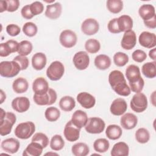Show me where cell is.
<instances>
[{
  "instance_id": "31",
  "label": "cell",
  "mask_w": 156,
  "mask_h": 156,
  "mask_svg": "<svg viewBox=\"0 0 156 156\" xmlns=\"http://www.w3.org/2000/svg\"><path fill=\"white\" fill-rule=\"evenodd\" d=\"M122 130L121 127L116 124H111L107 126L105 130V135L108 138L112 140L119 139L122 135Z\"/></svg>"
},
{
  "instance_id": "43",
  "label": "cell",
  "mask_w": 156,
  "mask_h": 156,
  "mask_svg": "<svg viewBox=\"0 0 156 156\" xmlns=\"http://www.w3.org/2000/svg\"><path fill=\"white\" fill-rule=\"evenodd\" d=\"M113 62L118 66H124L129 62V56L124 52H118L113 56Z\"/></svg>"
},
{
  "instance_id": "45",
  "label": "cell",
  "mask_w": 156,
  "mask_h": 156,
  "mask_svg": "<svg viewBox=\"0 0 156 156\" xmlns=\"http://www.w3.org/2000/svg\"><path fill=\"white\" fill-rule=\"evenodd\" d=\"M32 141L39 143L43 148L46 147L49 144V138L46 135L41 132H38L32 136Z\"/></svg>"
},
{
  "instance_id": "20",
  "label": "cell",
  "mask_w": 156,
  "mask_h": 156,
  "mask_svg": "<svg viewBox=\"0 0 156 156\" xmlns=\"http://www.w3.org/2000/svg\"><path fill=\"white\" fill-rule=\"evenodd\" d=\"M138 122L137 117L133 113H127L122 116L120 119L121 126L127 130H130L135 127Z\"/></svg>"
},
{
  "instance_id": "41",
  "label": "cell",
  "mask_w": 156,
  "mask_h": 156,
  "mask_svg": "<svg viewBox=\"0 0 156 156\" xmlns=\"http://www.w3.org/2000/svg\"><path fill=\"white\" fill-rule=\"evenodd\" d=\"M136 140L141 144L146 143L150 138V134L149 131L145 128H140L135 132Z\"/></svg>"
},
{
  "instance_id": "38",
  "label": "cell",
  "mask_w": 156,
  "mask_h": 156,
  "mask_svg": "<svg viewBox=\"0 0 156 156\" xmlns=\"http://www.w3.org/2000/svg\"><path fill=\"white\" fill-rule=\"evenodd\" d=\"M85 48L88 52L94 54L99 51L101 44L98 40L94 38H90L86 41L85 43Z\"/></svg>"
},
{
  "instance_id": "47",
  "label": "cell",
  "mask_w": 156,
  "mask_h": 156,
  "mask_svg": "<svg viewBox=\"0 0 156 156\" xmlns=\"http://www.w3.org/2000/svg\"><path fill=\"white\" fill-rule=\"evenodd\" d=\"M144 85V81L142 78V77L139 80H138L137 81L133 83H129L130 90L136 93H140L143 90Z\"/></svg>"
},
{
  "instance_id": "10",
  "label": "cell",
  "mask_w": 156,
  "mask_h": 156,
  "mask_svg": "<svg viewBox=\"0 0 156 156\" xmlns=\"http://www.w3.org/2000/svg\"><path fill=\"white\" fill-rule=\"evenodd\" d=\"M75 67L79 70H84L89 65L90 57L85 51H79L76 52L73 58Z\"/></svg>"
},
{
  "instance_id": "4",
  "label": "cell",
  "mask_w": 156,
  "mask_h": 156,
  "mask_svg": "<svg viewBox=\"0 0 156 156\" xmlns=\"http://www.w3.org/2000/svg\"><path fill=\"white\" fill-rule=\"evenodd\" d=\"M35 130V126L33 122L27 121L20 123L15 128L14 133L16 137L22 140L29 138Z\"/></svg>"
},
{
  "instance_id": "35",
  "label": "cell",
  "mask_w": 156,
  "mask_h": 156,
  "mask_svg": "<svg viewBox=\"0 0 156 156\" xmlns=\"http://www.w3.org/2000/svg\"><path fill=\"white\" fill-rule=\"evenodd\" d=\"M155 63V61H154L152 62H147L142 66L141 71L145 77L152 79L156 76Z\"/></svg>"
},
{
  "instance_id": "46",
  "label": "cell",
  "mask_w": 156,
  "mask_h": 156,
  "mask_svg": "<svg viewBox=\"0 0 156 156\" xmlns=\"http://www.w3.org/2000/svg\"><path fill=\"white\" fill-rule=\"evenodd\" d=\"M30 9L34 16L41 14L44 10L43 4L40 1H35L30 4Z\"/></svg>"
},
{
  "instance_id": "17",
  "label": "cell",
  "mask_w": 156,
  "mask_h": 156,
  "mask_svg": "<svg viewBox=\"0 0 156 156\" xmlns=\"http://www.w3.org/2000/svg\"><path fill=\"white\" fill-rule=\"evenodd\" d=\"M127 109V104L126 101L122 98L115 99L110 105V112L115 116H120L124 114Z\"/></svg>"
},
{
  "instance_id": "48",
  "label": "cell",
  "mask_w": 156,
  "mask_h": 156,
  "mask_svg": "<svg viewBox=\"0 0 156 156\" xmlns=\"http://www.w3.org/2000/svg\"><path fill=\"white\" fill-rule=\"evenodd\" d=\"M13 61L16 62L19 66H20L21 70L26 69L29 66V60L28 58L26 56L23 55H17L13 59Z\"/></svg>"
},
{
  "instance_id": "3",
  "label": "cell",
  "mask_w": 156,
  "mask_h": 156,
  "mask_svg": "<svg viewBox=\"0 0 156 156\" xmlns=\"http://www.w3.org/2000/svg\"><path fill=\"white\" fill-rule=\"evenodd\" d=\"M21 71L20 66L15 61H3L0 63V75L2 77L12 78Z\"/></svg>"
},
{
  "instance_id": "29",
  "label": "cell",
  "mask_w": 156,
  "mask_h": 156,
  "mask_svg": "<svg viewBox=\"0 0 156 156\" xmlns=\"http://www.w3.org/2000/svg\"><path fill=\"white\" fill-rule=\"evenodd\" d=\"M129 154L128 145L124 142H118L115 144L111 151L112 156H127Z\"/></svg>"
},
{
  "instance_id": "21",
  "label": "cell",
  "mask_w": 156,
  "mask_h": 156,
  "mask_svg": "<svg viewBox=\"0 0 156 156\" xmlns=\"http://www.w3.org/2000/svg\"><path fill=\"white\" fill-rule=\"evenodd\" d=\"M49 85L47 80L42 77H38L34 80L32 83V90L35 94H43L49 90Z\"/></svg>"
},
{
  "instance_id": "26",
  "label": "cell",
  "mask_w": 156,
  "mask_h": 156,
  "mask_svg": "<svg viewBox=\"0 0 156 156\" xmlns=\"http://www.w3.org/2000/svg\"><path fill=\"white\" fill-rule=\"evenodd\" d=\"M46 57L43 52H37L35 54L32 58V67L37 71L43 69L46 65Z\"/></svg>"
},
{
  "instance_id": "27",
  "label": "cell",
  "mask_w": 156,
  "mask_h": 156,
  "mask_svg": "<svg viewBox=\"0 0 156 156\" xmlns=\"http://www.w3.org/2000/svg\"><path fill=\"white\" fill-rule=\"evenodd\" d=\"M117 23L121 32L130 30L133 27V20L130 16L127 15H123L118 18Z\"/></svg>"
},
{
  "instance_id": "53",
  "label": "cell",
  "mask_w": 156,
  "mask_h": 156,
  "mask_svg": "<svg viewBox=\"0 0 156 156\" xmlns=\"http://www.w3.org/2000/svg\"><path fill=\"white\" fill-rule=\"evenodd\" d=\"M21 14L23 18L27 20H30L34 17V15L32 13L30 9V5H26L24 6L21 10Z\"/></svg>"
},
{
  "instance_id": "28",
  "label": "cell",
  "mask_w": 156,
  "mask_h": 156,
  "mask_svg": "<svg viewBox=\"0 0 156 156\" xmlns=\"http://www.w3.org/2000/svg\"><path fill=\"white\" fill-rule=\"evenodd\" d=\"M43 147L38 143L32 141L23 151V156H39L42 154Z\"/></svg>"
},
{
  "instance_id": "11",
  "label": "cell",
  "mask_w": 156,
  "mask_h": 156,
  "mask_svg": "<svg viewBox=\"0 0 156 156\" xmlns=\"http://www.w3.org/2000/svg\"><path fill=\"white\" fill-rule=\"evenodd\" d=\"M80 129L73 124L71 121H69L65 125L63 133L65 138L70 142L77 141L79 138Z\"/></svg>"
},
{
  "instance_id": "32",
  "label": "cell",
  "mask_w": 156,
  "mask_h": 156,
  "mask_svg": "<svg viewBox=\"0 0 156 156\" xmlns=\"http://www.w3.org/2000/svg\"><path fill=\"white\" fill-rule=\"evenodd\" d=\"M29 87V83L27 80L23 77H18L15 79L12 84V88L13 91L18 93L21 94L26 92Z\"/></svg>"
},
{
  "instance_id": "8",
  "label": "cell",
  "mask_w": 156,
  "mask_h": 156,
  "mask_svg": "<svg viewBox=\"0 0 156 156\" xmlns=\"http://www.w3.org/2000/svg\"><path fill=\"white\" fill-rule=\"evenodd\" d=\"M105 127V122L101 118L92 117L88 119V121L85 126V129L88 133L98 134L104 131Z\"/></svg>"
},
{
  "instance_id": "7",
  "label": "cell",
  "mask_w": 156,
  "mask_h": 156,
  "mask_svg": "<svg viewBox=\"0 0 156 156\" xmlns=\"http://www.w3.org/2000/svg\"><path fill=\"white\" fill-rule=\"evenodd\" d=\"M131 109L136 113L144 112L147 107V99L146 95L142 93L134 94L130 103Z\"/></svg>"
},
{
  "instance_id": "13",
  "label": "cell",
  "mask_w": 156,
  "mask_h": 156,
  "mask_svg": "<svg viewBox=\"0 0 156 156\" xmlns=\"http://www.w3.org/2000/svg\"><path fill=\"white\" fill-rule=\"evenodd\" d=\"M136 43V36L135 32L130 30L124 32L121 41V47L126 50L133 49Z\"/></svg>"
},
{
  "instance_id": "42",
  "label": "cell",
  "mask_w": 156,
  "mask_h": 156,
  "mask_svg": "<svg viewBox=\"0 0 156 156\" xmlns=\"http://www.w3.org/2000/svg\"><path fill=\"white\" fill-rule=\"evenodd\" d=\"M65 141L60 135H54L50 141V147L54 151H60L63 148Z\"/></svg>"
},
{
  "instance_id": "1",
  "label": "cell",
  "mask_w": 156,
  "mask_h": 156,
  "mask_svg": "<svg viewBox=\"0 0 156 156\" xmlns=\"http://www.w3.org/2000/svg\"><path fill=\"white\" fill-rule=\"evenodd\" d=\"M108 82L118 94L122 96H127L130 94V87L127 84L124 74L119 70H113L108 75Z\"/></svg>"
},
{
  "instance_id": "54",
  "label": "cell",
  "mask_w": 156,
  "mask_h": 156,
  "mask_svg": "<svg viewBox=\"0 0 156 156\" xmlns=\"http://www.w3.org/2000/svg\"><path fill=\"white\" fill-rule=\"evenodd\" d=\"M144 23L148 28L155 29L156 27V16L148 21H144Z\"/></svg>"
},
{
  "instance_id": "23",
  "label": "cell",
  "mask_w": 156,
  "mask_h": 156,
  "mask_svg": "<svg viewBox=\"0 0 156 156\" xmlns=\"http://www.w3.org/2000/svg\"><path fill=\"white\" fill-rule=\"evenodd\" d=\"M62 11V7L60 2H55L52 4H49L46 6V9L44 15L46 17L55 20L60 17Z\"/></svg>"
},
{
  "instance_id": "57",
  "label": "cell",
  "mask_w": 156,
  "mask_h": 156,
  "mask_svg": "<svg viewBox=\"0 0 156 156\" xmlns=\"http://www.w3.org/2000/svg\"><path fill=\"white\" fill-rule=\"evenodd\" d=\"M0 92H1V102H0V104H2L4 102V101L5 99L6 95L2 90H1Z\"/></svg>"
},
{
  "instance_id": "37",
  "label": "cell",
  "mask_w": 156,
  "mask_h": 156,
  "mask_svg": "<svg viewBox=\"0 0 156 156\" xmlns=\"http://www.w3.org/2000/svg\"><path fill=\"white\" fill-rule=\"evenodd\" d=\"M106 4L108 11L113 13H119L123 8V2L121 0H108Z\"/></svg>"
},
{
  "instance_id": "15",
  "label": "cell",
  "mask_w": 156,
  "mask_h": 156,
  "mask_svg": "<svg viewBox=\"0 0 156 156\" xmlns=\"http://www.w3.org/2000/svg\"><path fill=\"white\" fill-rule=\"evenodd\" d=\"M19 43L13 40H9L0 44V56L7 57L10 54L18 52Z\"/></svg>"
},
{
  "instance_id": "56",
  "label": "cell",
  "mask_w": 156,
  "mask_h": 156,
  "mask_svg": "<svg viewBox=\"0 0 156 156\" xmlns=\"http://www.w3.org/2000/svg\"><path fill=\"white\" fill-rule=\"evenodd\" d=\"M149 55L151 59H152L154 61L155 60V59H156V49L155 48L152 49L151 51H149Z\"/></svg>"
},
{
  "instance_id": "19",
  "label": "cell",
  "mask_w": 156,
  "mask_h": 156,
  "mask_svg": "<svg viewBox=\"0 0 156 156\" xmlns=\"http://www.w3.org/2000/svg\"><path fill=\"white\" fill-rule=\"evenodd\" d=\"M3 151L9 154H15L18 151L20 143V141L13 138H10L3 140L1 144Z\"/></svg>"
},
{
  "instance_id": "14",
  "label": "cell",
  "mask_w": 156,
  "mask_h": 156,
  "mask_svg": "<svg viewBox=\"0 0 156 156\" xmlns=\"http://www.w3.org/2000/svg\"><path fill=\"white\" fill-rule=\"evenodd\" d=\"M138 41L140 45L144 48H154L156 45L155 34L147 31H144L140 34L138 38Z\"/></svg>"
},
{
  "instance_id": "40",
  "label": "cell",
  "mask_w": 156,
  "mask_h": 156,
  "mask_svg": "<svg viewBox=\"0 0 156 156\" xmlns=\"http://www.w3.org/2000/svg\"><path fill=\"white\" fill-rule=\"evenodd\" d=\"M32 44L30 41L27 40H23L19 43L18 53L20 55L26 56L32 52Z\"/></svg>"
},
{
  "instance_id": "16",
  "label": "cell",
  "mask_w": 156,
  "mask_h": 156,
  "mask_svg": "<svg viewBox=\"0 0 156 156\" xmlns=\"http://www.w3.org/2000/svg\"><path fill=\"white\" fill-rule=\"evenodd\" d=\"M30 107L29 99L24 96L16 97L12 102V108L18 113H23L28 110Z\"/></svg>"
},
{
  "instance_id": "59",
  "label": "cell",
  "mask_w": 156,
  "mask_h": 156,
  "mask_svg": "<svg viewBox=\"0 0 156 156\" xmlns=\"http://www.w3.org/2000/svg\"><path fill=\"white\" fill-rule=\"evenodd\" d=\"M49 154H52V155H58V154H56V153H46L45 155H49Z\"/></svg>"
},
{
  "instance_id": "39",
  "label": "cell",
  "mask_w": 156,
  "mask_h": 156,
  "mask_svg": "<svg viewBox=\"0 0 156 156\" xmlns=\"http://www.w3.org/2000/svg\"><path fill=\"white\" fill-rule=\"evenodd\" d=\"M60 116L59 110L55 107H49L46 108L44 112L46 119L50 122L56 121Z\"/></svg>"
},
{
  "instance_id": "58",
  "label": "cell",
  "mask_w": 156,
  "mask_h": 156,
  "mask_svg": "<svg viewBox=\"0 0 156 156\" xmlns=\"http://www.w3.org/2000/svg\"><path fill=\"white\" fill-rule=\"evenodd\" d=\"M155 91H154L153 93L152 94V95L151 96V102L152 103V104H153L154 106L155 105Z\"/></svg>"
},
{
  "instance_id": "12",
  "label": "cell",
  "mask_w": 156,
  "mask_h": 156,
  "mask_svg": "<svg viewBox=\"0 0 156 156\" xmlns=\"http://www.w3.org/2000/svg\"><path fill=\"white\" fill-rule=\"evenodd\" d=\"M99 29L98 22L93 18H87L85 20L82 25L81 30L87 35H93L96 34Z\"/></svg>"
},
{
  "instance_id": "44",
  "label": "cell",
  "mask_w": 156,
  "mask_h": 156,
  "mask_svg": "<svg viewBox=\"0 0 156 156\" xmlns=\"http://www.w3.org/2000/svg\"><path fill=\"white\" fill-rule=\"evenodd\" d=\"M23 32L27 37L35 36L38 31L37 26L32 22L26 23L23 26Z\"/></svg>"
},
{
  "instance_id": "34",
  "label": "cell",
  "mask_w": 156,
  "mask_h": 156,
  "mask_svg": "<svg viewBox=\"0 0 156 156\" xmlns=\"http://www.w3.org/2000/svg\"><path fill=\"white\" fill-rule=\"evenodd\" d=\"M71 151L75 156H86L89 154L90 149L85 143H77L72 146Z\"/></svg>"
},
{
  "instance_id": "33",
  "label": "cell",
  "mask_w": 156,
  "mask_h": 156,
  "mask_svg": "<svg viewBox=\"0 0 156 156\" xmlns=\"http://www.w3.org/2000/svg\"><path fill=\"white\" fill-rule=\"evenodd\" d=\"M76 106L74 99L69 96L62 97L59 101V107L65 112H71Z\"/></svg>"
},
{
  "instance_id": "6",
  "label": "cell",
  "mask_w": 156,
  "mask_h": 156,
  "mask_svg": "<svg viewBox=\"0 0 156 156\" xmlns=\"http://www.w3.org/2000/svg\"><path fill=\"white\" fill-rule=\"evenodd\" d=\"M65 73V67L59 61H54L51 63L46 70V76L51 80H60Z\"/></svg>"
},
{
  "instance_id": "22",
  "label": "cell",
  "mask_w": 156,
  "mask_h": 156,
  "mask_svg": "<svg viewBox=\"0 0 156 156\" xmlns=\"http://www.w3.org/2000/svg\"><path fill=\"white\" fill-rule=\"evenodd\" d=\"M71 121L74 126L81 129L86 125L88 121V116L85 112L77 110L74 112Z\"/></svg>"
},
{
  "instance_id": "52",
  "label": "cell",
  "mask_w": 156,
  "mask_h": 156,
  "mask_svg": "<svg viewBox=\"0 0 156 156\" xmlns=\"http://www.w3.org/2000/svg\"><path fill=\"white\" fill-rule=\"evenodd\" d=\"M7 2V11L9 12H13L18 9L20 6V1L18 0H5Z\"/></svg>"
},
{
  "instance_id": "49",
  "label": "cell",
  "mask_w": 156,
  "mask_h": 156,
  "mask_svg": "<svg viewBox=\"0 0 156 156\" xmlns=\"http://www.w3.org/2000/svg\"><path fill=\"white\" fill-rule=\"evenodd\" d=\"M132 57L134 61L138 63H141L146 60L147 58V55L144 51L140 49H136L132 53Z\"/></svg>"
},
{
  "instance_id": "24",
  "label": "cell",
  "mask_w": 156,
  "mask_h": 156,
  "mask_svg": "<svg viewBox=\"0 0 156 156\" xmlns=\"http://www.w3.org/2000/svg\"><path fill=\"white\" fill-rule=\"evenodd\" d=\"M138 13L144 21H148L156 16L155 7L151 4L142 5L138 10Z\"/></svg>"
},
{
  "instance_id": "2",
  "label": "cell",
  "mask_w": 156,
  "mask_h": 156,
  "mask_svg": "<svg viewBox=\"0 0 156 156\" xmlns=\"http://www.w3.org/2000/svg\"><path fill=\"white\" fill-rule=\"evenodd\" d=\"M1 110L0 134L1 136H5L11 132L12 127L16 122V118L12 112H5L2 108Z\"/></svg>"
},
{
  "instance_id": "51",
  "label": "cell",
  "mask_w": 156,
  "mask_h": 156,
  "mask_svg": "<svg viewBox=\"0 0 156 156\" xmlns=\"http://www.w3.org/2000/svg\"><path fill=\"white\" fill-rule=\"evenodd\" d=\"M107 27L109 32L112 34H119L121 32L118 27V25L117 23V18L111 20L108 23Z\"/></svg>"
},
{
  "instance_id": "30",
  "label": "cell",
  "mask_w": 156,
  "mask_h": 156,
  "mask_svg": "<svg viewBox=\"0 0 156 156\" xmlns=\"http://www.w3.org/2000/svg\"><path fill=\"white\" fill-rule=\"evenodd\" d=\"M94 65L100 70H105L108 69L111 65L110 58L105 54H100L97 55L94 58Z\"/></svg>"
},
{
  "instance_id": "18",
  "label": "cell",
  "mask_w": 156,
  "mask_h": 156,
  "mask_svg": "<svg viewBox=\"0 0 156 156\" xmlns=\"http://www.w3.org/2000/svg\"><path fill=\"white\" fill-rule=\"evenodd\" d=\"M77 101L85 108L89 109L93 107L96 104L95 98L87 92H82L77 94Z\"/></svg>"
},
{
  "instance_id": "25",
  "label": "cell",
  "mask_w": 156,
  "mask_h": 156,
  "mask_svg": "<svg viewBox=\"0 0 156 156\" xmlns=\"http://www.w3.org/2000/svg\"><path fill=\"white\" fill-rule=\"evenodd\" d=\"M126 76L129 83L137 81L141 77L140 68L135 65H129L126 69Z\"/></svg>"
},
{
  "instance_id": "55",
  "label": "cell",
  "mask_w": 156,
  "mask_h": 156,
  "mask_svg": "<svg viewBox=\"0 0 156 156\" xmlns=\"http://www.w3.org/2000/svg\"><path fill=\"white\" fill-rule=\"evenodd\" d=\"M4 11H7L6 1H0V12L2 13Z\"/></svg>"
},
{
  "instance_id": "5",
  "label": "cell",
  "mask_w": 156,
  "mask_h": 156,
  "mask_svg": "<svg viewBox=\"0 0 156 156\" xmlns=\"http://www.w3.org/2000/svg\"><path fill=\"white\" fill-rule=\"evenodd\" d=\"M57 98V95L55 91L49 88L44 94H34L33 99L35 104L38 105H50L55 102Z\"/></svg>"
},
{
  "instance_id": "36",
  "label": "cell",
  "mask_w": 156,
  "mask_h": 156,
  "mask_svg": "<svg viewBox=\"0 0 156 156\" xmlns=\"http://www.w3.org/2000/svg\"><path fill=\"white\" fill-rule=\"evenodd\" d=\"M110 147L108 141L105 138H98L93 143V148L95 151L100 153H104L108 151Z\"/></svg>"
},
{
  "instance_id": "50",
  "label": "cell",
  "mask_w": 156,
  "mask_h": 156,
  "mask_svg": "<svg viewBox=\"0 0 156 156\" xmlns=\"http://www.w3.org/2000/svg\"><path fill=\"white\" fill-rule=\"evenodd\" d=\"M6 31L9 35H10L12 37H15V36L18 35L20 33L21 29L16 24H9L7 26Z\"/></svg>"
},
{
  "instance_id": "9",
  "label": "cell",
  "mask_w": 156,
  "mask_h": 156,
  "mask_svg": "<svg viewBox=\"0 0 156 156\" xmlns=\"http://www.w3.org/2000/svg\"><path fill=\"white\" fill-rule=\"evenodd\" d=\"M77 40L76 33L68 29L63 30L59 37L60 44L66 48H71L74 46L77 43Z\"/></svg>"
}]
</instances>
